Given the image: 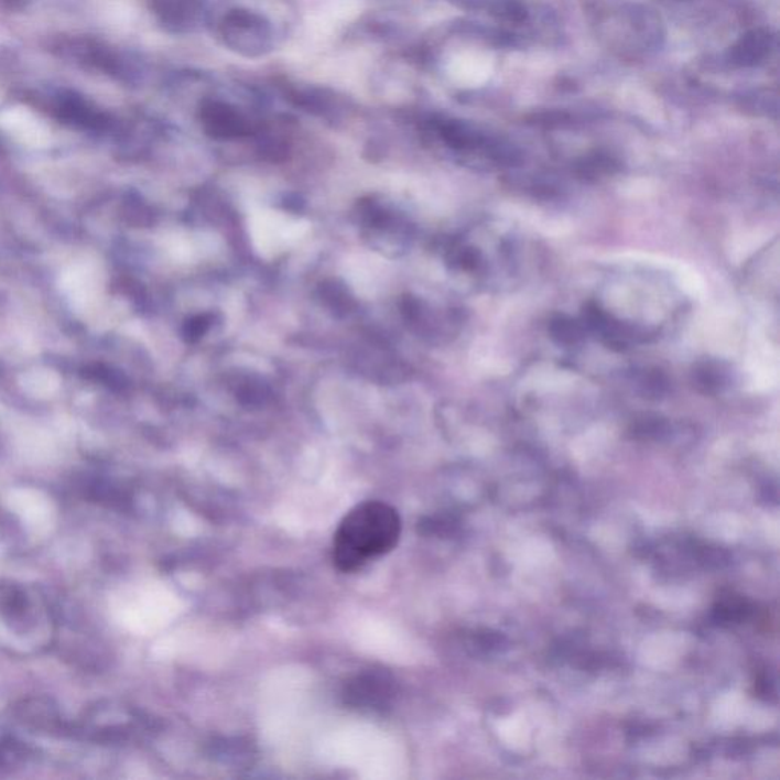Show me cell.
<instances>
[{"mask_svg": "<svg viewBox=\"0 0 780 780\" xmlns=\"http://www.w3.org/2000/svg\"><path fill=\"white\" fill-rule=\"evenodd\" d=\"M553 337L559 338L561 344L572 345L576 344L581 337H583L584 329L583 326L576 324L566 317H560L553 322L552 325Z\"/></svg>", "mask_w": 780, "mask_h": 780, "instance_id": "obj_10", "label": "cell"}, {"mask_svg": "<svg viewBox=\"0 0 780 780\" xmlns=\"http://www.w3.org/2000/svg\"><path fill=\"white\" fill-rule=\"evenodd\" d=\"M773 37L763 28L748 31L728 51L727 59L732 66L754 67L762 63L770 54Z\"/></svg>", "mask_w": 780, "mask_h": 780, "instance_id": "obj_6", "label": "cell"}, {"mask_svg": "<svg viewBox=\"0 0 780 780\" xmlns=\"http://www.w3.org/2000/svg\"><path fill=\"white\" fill-rule=\"evenodd\" d=\"M345 702L358 709L383 711L393 696V682L383 672L357 675L346 684Z\"/></svg>", "mask_w": 780, "mask_h": 780, "instance_id": "obj_3", "label": "cell"}, {"mask_svg": "<svg viewBox=\"0 0 780 780\" xmlns=\"http://www.w3.org/2000/svg\"><path fill=\"white\" fill-rule=\"evenodd\" d=\"M57 111L59 118L65 119V121L72 122V124L89 127V129L90 127H101L106 122L102 115L91 110L82 98L74 97V95L59 98Z\"/></svg>", "mask_w": 780, "mask_h": 780, "instance_id": "obj_7", "label": "cell"}, {"mask_svg": "<svg viewBox=\"0 0 780 780\" xmlns=\"http://www.w3.org/2000/svg\"><path fill=\"white\" fill-rule=\"evenodd\" d=\"M489 14L505 22L521 23L528 18V10L520 0H484Z\"/></svg>", "mask_w": 780, "mask_h": 780, "instance_id": "obj_8", "label": "cell"}, {"mask_svg": "<svg viewBox=\"0 0 780 780\" xmlns=\"http://www.w3.org/2000/svg\"><path fill=\"white\" fill-rule=\"evenodd\" d=\"M695 380L696 384L703 386L704 392H718L727 384V372L718 365L706 364L695 372Z\"/></svg>", "mask_w": 780, "mask_h": 780, "instance_id": "obj_9", "label": "cell"}, {"mask_svg": "<svg viewBox=\"0 0 780 780\" xmlns=\"http://www.w3.org/2000/svg\"><path fill=\"white\" fill-rule=\"evenodd\" d=\"M156 10L163 25L174 33H189L205 20L201 0H156Z\"/></svg>", "mask_w": 780, "mask_h": 780, "instance_id": "obj_5", "label": "cell"}, {"mask_svg": "<svg viewBox=\"0 0 780 780\" xmlns=\"http://www.w3.org/2000/svg\"><path fill=\"white\" fill-rule=\"evenodd\" d=\"M206 326H208V322L205 321V317H197V319L189 324L191 336H202V334L205 333Z\"/></svg>", "mask_w": 780, "mask_h": 780, "instance_id": "obj_11", "label": "cell"}, {"mask_svg": "<svg viewBox=\"0 0 780 780\" xmlns=\"http://www.w3.org/2000/svg\"><path fill=\"white\" fill-rule=\"evenodd\" d=\"M221 37L235 53L261 57L272 51L273 33L264 15L249 10L229 11L221 23Z\"/></svg>", "mask_w": 780, "mask_h": 780, "instance_id": "obj_2", "label": "cell"}, {"mask_svg": "<svg viewBox=\"0 0 780 780\" xmlns=\"http://www.w3.org/2000/svg\"><path fill=\"white\" fill-rule=\"evenodd\" d=\"M401 519L383 501H365L351 509L334 535L333 560L340 572H354L397 546Z\"/></svg>", "mask_w": 780, "mask_h": 780, "instance_id": "obj_1", "label": "cell"}, {"mask_svg": "<svg viewBox=\"0 0 780 780\" xmlns=\"http://www.w3.org/2000/svg\"><path fill=\"white\" fill-rule=\"evenodd\" d=\"M201 119L210 137L218 139L241 138L252 131L248 119L228 102H205L202 106Z\"/></svg>", "mask_w": 780, "mask_h": 780, "instance_id": "obj_4", "label": "cell"}]
</instances>
